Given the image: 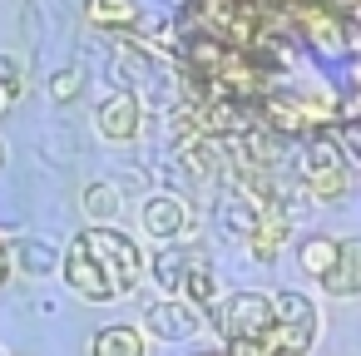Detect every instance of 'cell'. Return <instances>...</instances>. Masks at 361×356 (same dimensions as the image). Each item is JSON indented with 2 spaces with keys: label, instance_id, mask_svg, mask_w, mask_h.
Listing matches in <instances>:
<instances>
[{
  "label": "cell",
  "instance_id": "d6986e66",
  "mask_svg": "<svg viewBox=\"0 0 361 356\" xmlns=\"http://www.w3.org/2000/svg\"><path fill=\"white\" fill-rule=\"evenodd\" d=\"M11 262H16V257H11V243H6V233H0V282L11 277Z\"/></svg>",
  "mask_w": 361,
  "mask_h": 356
},
{
  "label": "cell",
  "instance_id": "4fadbf2b",
  "mask_svg": "<svg viewBox=\"0 0 361 356\" xmlns=\"http://www.w3.org/2000/svg\"><path fill=\"white\" fill-rule=\"evenodd\" d=\"M336 243H341V238H307V243L297 247V262H302V272L322 282V277L331 272V262H336Z\"/></svg>",
  "mask_w": 361,
  "mask_h": 356
},
{
  "label": "cell",
  "instance_id": "7c38bea8",
  "mask_svg": "<svg viewBox=\"0 0 361 356\" xmlns=\"http://www.w3.org/2000/svg\"><path fill=\"white\" fill-rule=\"evenodd\" d=\"M297 20H302V30L312 35V45H322V50H341V20L336 16H326L322 6H297Z\"/></svg>",
  "mask_w": 361,
  "mask_h": 356
},
{
  "label": "cell",
  "instance_id": "e0dca14e",
  "mask_svg": "<svg viewBox=\"0 0 361 356\" xmlns=\"http://www.w3.org/2000/svg\"><path fill=\"white\" fill-rule=\"evenodd\" d=\"M90 20L94 25H129L134 6H129V0H90Z\"/></svg>",
  "mask_w": 361,
  "mask_h": 356
},
{
  "label": "cell",
  "instance_id": "44dd1931",
  "mask_svg": "<svg viewBox=\"0 0 361 356\" xmlns=\"http://www.w3.org/2000/svg\"><path fill=\"white\" fill-rule=\"evenodd\" d=\"M203 356H228V351H203Z\"/></svg>",
  "mask_w": 361,
  "mask_h": 356
},
{
  "label": "cell",
  "instance_id": "ac0fdd59",
  "mask_svg": "<svg viewBox=\"0 0 361 356\" xmlns=\"http://www.w3.org/2000/svg\"><path fill=\"white\" fill-rule=\"evenodd\" d=\"M50 94H55L60 104H70V99L80 94V75H75V70H65V75H55V85H50Z\"/></svg>",
  "mask_w": 361,
  "mask_h": 356
},
{
  "label": "cell",
  "instance_id": "3957f363",
  "mask_svg": "<svg viewBox=\"0 0 361 356\" xmlns=\"http://www.w3.org/2000/svg\"><path fill=\"white\" fill-rule=\"evenodd\" d=\"M218 331H223L228 346L267 336V331H272V297H262V292H238V297H228V302L218 307Z\"/></svg>",
  "mask_w": 361,
  "mask_h": 356
},
{
  "label": "cell",
  "instance_id": "277c9868",
  "mask_svg": "<svg viewBox=\"0 0 361 356\" xmlns=\"http://www.w3.org/2000/svg\"><path fill=\"white\" fill-rule=\"evenodd\" d=\"M302 183H307V193L312 198H322V203H331V198H341L346 193V168H341V149L336 144H312L307 149V159H302Z\"/></svg>",
  "mask_w": 361,
  "mask_h": 356
},
{
  "label": "cell",
  "instance_id": "5b68a950",
  "mask_svg": "<svg viewBox=\"0 0 361 356\" xmlns=\"http://www.w3.org/2000/svg\"><path fill=\"white\" fill-rule=\"evenodd\" d=\"M144 326L159 336V341H188L203 331V312L183 297H159L149 312H144Z\"/></svg>",
  "mask_w": 361,
  "mask_h": 356
},
{
  "label": "cell",
  "instance_id": "8fae6325",
  "mask_svg": "<svg viewBox=\"0 0 361 356\" xmlns=\"http://www.w3.org/2000/svg\"><path fill=\"white\" fill-rule=\"evenodd\" d=\"M90 356H149V341H144V331H139V326H129V321H114V326L94 331V341H90Z\"/></svg>",
  "mask_w": 361,
  "mask_h": 356
},
{
  "label": "cell",
  "instance_id": "ffe728a7",
  "mask_svg": "<svg viewBox=\"0 0 361 356\" xmlns=\"http://www.w3.org/2000/svg\"><path fill=\"white\" fill-rule=\"evenodd\" d=\"M11 99H16V90H11L6 80H0V114H6V104H11Z\"/></svg>",
  "mask_w": 361,
  "mask_h": 356
},
{
  "label": "cell",
  "instance_id": "7a4b0ae2",
  "mask_svg": "<svg viewBox=\"0 0 361 356\" xmlns=\"http://www.w3.org/2000/svg\"><path fill=\"white\" fill-rule=\"evenodd\" d=\"M312 336H317V307H312V297L282 292L272 302V331L262 341L272 346V356H307Z\"/></svg>",
  "mask_w": 361,
  "mask_h": 356
},
{
  "label": "cell",
  "instance_id": "9a60e30c",
  "mask_svg": "<svg viewBox=\"0 0 361 356\" xmlns=\"http://www.w3.org/2000/svg\"><path fill=\"white\" fill-rule=\"evenodd\" d=\"M85 213H90V223H114L119 218V188L114 183H90L85 188Z\"/></svg>",
  "mask_w": 361,
  "mask_h": 356
},
{
  "label": "cell",
  "instance_id": "6da1fadb",
  "mask_svg": "<svg viewBox=\"0 0 361 356\" xmlns=\"http://www.w3.org/2000/svg\"><path fill=\"white\" fill-rule=\"evenodd\" d=\"M80 238H85L94 267L104 272V282L114 287V297H124V292L139 287V277H144V252H139L134 238H124L119 228H90V233H80Z\"/></svg>",
  "mask_w": 361,
  "mask_h": 356
},
{
  "label": "cell",
  "instance_id": "30bf717a",
  "mask_svg": "<svg viewBox=\"0 0 361 356\" xmlns=\"http://www.w3.org/2000/svg\"><path fill=\"white\" fill-rule=\"evenodd\" d=\"M198 257L188 252V247H178V243H164L154 257H149V272H154V282H159V292L164 297H178L183 292V277H188V267H193Z\"/></svg>",
  "mask_w": 361,
  "mask_h": 356
},
{
  "label": "cell",
  "instance_id": "2e32d148",
  "mask_svg": "<svg viewBox=\"0 0 361 356\" xmlns=\"http://www.w3.org/2000/svg\"><path fill=\"white\" fill-rule=\"evenodd\" d=\"M178 297H183V302H193V307L203 312V307L218 297V277H213L203 262H193V267H188V277H183V292H178Z\"/></svg>",
  "mask_w": 361,
  "mask_h": 356
},
{
  "label": "cell",
  "instance_id": "9c48e42d",
  "mask_svg": "<svg viewBox=\"0 0 361 356\" xmlns=\"http://www.w3.org/2000/svg\"><path fill=\"white\" fill-rule=\"evenodd\" d=\"M322 287L331 297H361V238H341L336 243V262L322 277Z\"/></svg>",
  "mask_w": 361,
  "mask_h": 356
},
{
  "label": "cell",
  "instance_id": "52a82bcc",
  "mask_svg": "<svg viewBox=\"0 0 361 356\" xmlns=\"http://www.w3.org/2000/svg\"><path fill=\"white\" fill-rule=\"evenodd\" d=\"M65 282L85 297V302H114V287L104 282V272L94 267V257H90V247H85V238H75L70 247H65Z\"/></svg>",
  "mask_w": 361,
  "mask_h": 356
},
{
  "label": "cell",
  "instance_id": "5bb4252c",
  "mask_svg": "<svg viewBox=\"0 0 361 356\" xmlns=\"http://www.w3.org/2000/svg\"><path fill=\"white\" fill-rule=\"evenodd\" d=\"M282 238H287V218L282 213H262V223L252 228V238H247V247H252V257H277V247H282Z\"/></svg>",
  "mask_w": 361,
  "mask_h": 356
},
{
  "label": "cell",
  "instance_id": "ba28073f",
  "mask_svg": "<svg viewBox=\"0 0 361 356\" xmlns=\"http://www.w3.org/2000/svg\"><path fill=\"white\" fill-rule=\"evenodd\" d=\"M139 124H144V104H139V94L119 90V94H109V99L99 104V134H104L109 144H129V139L139 134Z\"/></svg>",
  "mask_w": 361,
  "mask_h": 356
},
{
  "label": "cell",
  "instance_id": "8992f818",
  "mask_svg": "<svg viewBox=\"0 0 361 356\" xmlns=\"http://www.w3.org/2000/svg\"><path fill=\"white\" fill-rule=\"evenodd\" d=\"M139 223H144L149 238H159V243H178V238H188L193 213H188V203H183L178 193H154V198H144Z\"/></svg>",
  "mask_w": 361,
  "mask_h": 356
},
{
  "label": "cell",
  "instance_id": "7402d4cb",
  "mask_svg": "<svg viewBox=\"0 0 361 356\" xmlns=\"http://www.w3.org/2000/svg\"><path fill=\"white\" fill-rule=\"evenodd\" d=\"M0 159H6V144H0Z\"/></svg>",
  "mask_w": 361,
  "mask_h": 356
}]
</instances>
